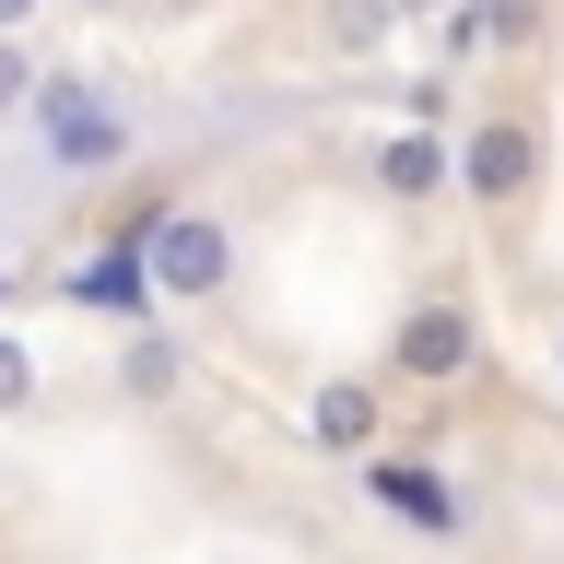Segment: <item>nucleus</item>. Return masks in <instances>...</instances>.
Segmentation results:
<instances>
[{
    "instance_id": "nucleus-7",
    "label": "nucleus",
    "mask_w": 564,
    "mask_h": 564,
    "mask_svg": "<svg viewBox=\"0 0 564 564\" xmlns=\"http://www.w3.org/2000/svg\"><path fill=\"white\" fill-rule=\"evenodd\" d=\"M188 377H200V365H188V341H176L165 317H130V329H118V365H106V388H118L130 412H165Z\"/></svg>"
},
{
    "instance_id": "nucleus-4",
    "label": "nucleus",
    "mask_w": 564,
    "mask_h": 564,
    "mask_svg": "<svg viewBox=\"0 0 564 564\" xmlns=\"http://www.w3.org/2000/svg\"><path fill=\"white\" fill-rule=\"evenodd\" d=\"M470 352H482V317L458 306V294H412L400 329H388V377L400 388H447V377H470Z\"/></svg>"
},
{
    "instance_id": "nucleus-18",
    "label": "nucleus",
    "mask_w": 564,
    "mask_h": 564,
    "mask_svg": "<svg viewBox=\"0 0 564 564\" xmlns=\"http://www.w3.org/2000/svg\"><path fill=\"white\" fill-rule=\"evenodd\" d=\"M83 12H130V0H83Z\"/></svg>"
},
{
    "instance_id": "nucleus-15",
    "label": "nucleus",
    "mask_w": 564,
    "mask_h": 564,
    "mask_svg": "<svg viewBox=\"0 0 564 564\" xmlns=\"http://www.w3.org/2000/svg\"><path fill=\"white\" fill-rule=\"evenodd\" d=\"M388 12H400V24H435V12H447V0H388Z\"/></svg>"
},
{
    "instance_id": "nucleus-13",
    "label": "nucleus",
    "mask_w": 564,
    "mask_h": 564,
    "mask_svg": "<svg viewBox=\"0 0 564 564\" xmlns=\"http://www.w3.org/2000/svg\"><path fill=\"white\" fill-rule=\"evenodd\" d=\"M388 24H400V12H388V0H341V12H329V35H341V47H377Z\"/></svg>"
},
{
    "instance_id": "nucleus-16",
    "label": "nucleus",
    "mask_w": 564,
    "mask_h": 564,
    "mask_svg": "<svg viewBox=\"0 0 564 564\" xmlns=\"http://www.w3.org/2000/svg\"><path fill=\"white\" fill-rule=\"evenodd\" d=\"M12 282H24V271H0V317H12Z\"/></svg>"
},
{
    "instance_id": "nucleus-2",
    "label": "nucleus",
    "mask_w": 564,
    "mask_h": 564,
    "mask_svg": "<svg viewBox=\"0 0 564 564\" xmlns=\"http://www.w3.org/2000/svg\"><path fill=\"white\" fill-rule=\"evenodd\" d=\"M541 176H553V141H541L529 106H482V118L447 141V188H458L470 212H494V224L541 200Z\"/></svg>"
},
{
    "instance_id": "nucleus-14",
    "label": "nucleus",
    "mask_w": 564,
    "mask_h": 564,
    "mask_svg": "<svg viewBox=\"0 0 564 564\" xmlns=\"http://www.w3.org/2000/svg\"><path fill=\"white\" fill-rule=\"evenodd\" d=\"M35 12H47V0H0V35H24V24H35Z\"/></svg>"
},
{
    "instance_id": "nucleus-10",
    "label": "nucleus",
    "mask_w": 564,
    "mask_h": 564,
    "mask_svg": "<svg viewBox=\"0 0 564 564\" xmlns=\"http://www.w3.org/2000/svg\"><path fill=\"white\" fill-rule=\"evenodd\" d=\"M377 188L400 212H412V200H447V141H435V130H388L377 141Z\"/></svg>"
},
{
    "instance_id": "nucleus-1",
    "label": "nucleus",
    "mask_w": 564,
    "mask_h": 564,
    "mask_svg": "<svg viewBox=\"0 0 564 564\" xmlns=\"http://www.w3.org/2000/svg\"><path fill=\"white\" fill-rule=\"evenodd\" d=\"M24 118H35V153H47V176H118V165L141 153V118H130L118 95H95L83 70H35Z\"/></svg>"
},
{
    "instance_id": "nucleus-8",
    "label": "nucleus",
    "mask_w": 564,
    "mask_h": 564,
    "mask_svg": "<svg viewBox=\"0 0 564 564\" xmlns=\"http://www.w3.org/2000/svg\"><path fill=\"white\" fill-rule=\"evenodd\" d=\"M59 294H70L83 317H118V329H130V317H153V282H141V236L83 247V259L59 271Z\"/></svg>"
},
{
    "instance_id": "nucleus-12",
    "label": "nucleus",
    "mask_w": 564,
    "mask_h": 564,
    "mask_svg": "<svg viewBox=\"0 0 564 564\" xmlns=\"http://www.w3.org/2000/svg\"><path fill=\"white\" fill-rule=\"evenodd\" d=\"M24 95H35V47H24V35H0V130L24 118Z\"/></svg>"
},
{
    "instance_id": "nucleus-3",
    "label": "nucleus",
    "mask_w": 564,
    "mask_h": 564,
    "mask_svg": "<svg viewBox=\"0 0 564 564\" xmlns=\"http://www.w3.org/2000/svg\"><path fill=\"white\" fill-rule=\"evenodd\" d=\"M141 282H153V306H212L224 282H236V224L200 200H176L141 224Z\"/></svg>"
},
{
    "instance_id": "nucleus-17",
    "label": "nucleus",
    "mask_w": 564,
    "mask_h": 564,
    "mask_svg": "<svg viewBox=\"0 0 564 564\" xmlns=\"http://www.w3.org/2000/svg\"><path fill=\"white\" fill-rule=\"evenodd\" d=\"M553 388H564V329H553Z\"/></svg>"
},
{
    "instance_id": "nucleus-5",
    "label": "nucleus",
    "mask_w": 564,
    "mask_h": 564,
    "mask_svg": "<svg viewBox=\"0 0 564 564\" xmlns=\"http://www.w3.org/2000/svg\"><path fill=\"white\" fill-rule=\"evenodd\" d=\"M352 482H365V506H377V518H400V529H423V541H447L458 529V494H447V470H435V458H400L377 435V447L365 458H341Z\"/></svg>"
},
{
    "instance_id": "nucleus-11",
    "label": "nucleus",
    "mask_w": 564,
    "mask_h": 564,
    "mask_svg": "<svg viewBox=\"0 0 564 564\" xmlns=\"http://www.w3.org/2000/svg\"><path fill=\"white\" fill-rule=\"evenodd\" d=\"M35 400H47V365H35V341L0 317V423H24Z\"/></svg>"
},
{
    "instance_id": "nucleus-6",
    "label": "nucleus",
    "mask_w": 564,
    "mask_h": 564,
    "mask_svg": "<svg viewBox=\"0 0 564 564\" xmlns=\"http://www.w3.org/2000/svg\"><path fill=\"white\" fill-rule=\"evenodd\" d=\"M294 435H306V458H365L388 435V377H317Z\"/></svg>"
},
{
    "instance_id": "nucleus-9",
    "label": "nucleus",
    "mask_w": 564,
    "mask_h": 564,
    "mask_svg": "<svg viewBox=\"0 0 564 564\" xmlns=\"http://www.w3.org/2000/svg\"><path fill=\"white\" fill-rule=\"evenodd\" d=\"M435 24H447L458 59H518V47H541V35H553V0H447Z\"/></svg>"
}]
</instances>
